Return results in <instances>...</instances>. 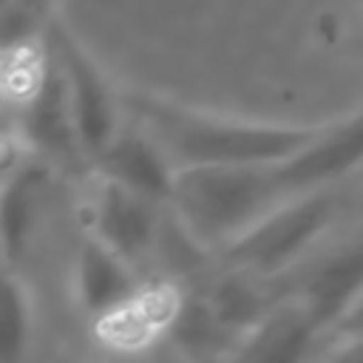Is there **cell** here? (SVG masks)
<instances>
[{
  "instance_id": "obj_1",
  "label": "cell",
  "mask_w": 363,
  "mask_h": 363,
  "mask_svg": "<svg viewBox=\"0 0 363 363\" xmlns=\"http://www.w3.org/2000/svg\"><path fill=\"white\" fill-rule=\"evenodd\" d=\"M125 119L182 167H252L275 164L301 150L323 122H272L184 105L150 91H125Z\"/></svg>"
},
{
  "instance_id": "obj_2",
  "label": "cell",
  "mask_w": 363,
  "mask_h": 363,
  "mask_svg": "<svg viewBox=\"0 0 363 363\" xmlns=\"http://www.w3.org/2000/svg\"><path fill=\"white\" fill-rule=\"evenodd\" d=\"M286 199H295L275 164L182 167L173 173L164 210L196 252L224 255L244 233Z\"/></svg>"
},
{
  "instance_id": "obj_3",
  "label": "cell",
  "mask_w": 363,
  "mask_h": 363,
  "mask_svg": "<svg viewBox=\"0 0 363 363\" xmlns=\"http://www.w3.org/2000/svg\"><path fill=\"white\" fill-rule=\"evenodd\" d=\"M346 184L286 199L244 233L221 258L255 281H269L312 261L352 216Z\"/></svg>"
},
{
  "instance_id": "obj_4",
  "label": "cell",
  "mask_w": 363,
  "mask_h": 363,
  "mask_svg": "<svg viewBox=\"0 0 363 363\" xmlns=\"http://www.w3.org/2000/svg\"><path fill=\"white\" fill-rule=\"evenodd\" d=\"M45 45L60 71L74 139L88 170V164L113 142L125 125L122 96L96 65V60L85 51V45L60 20L45 23Z\"/></svg>"
},
{
  "instance_id": "obj_5",
  "label": "cell",
  "mask_w": 363,
  "mask_h": 363,
  "mask_svg": "<svg viewBox=\"0 0 363 363\" xmlns=\"http://www.w3.org/2000/svg\"><path fill=\"white\" fill-rule=\"evenodd\" d=\"M164 207L130 193L105 176L85 170L79 184V227L82 235L99 241L139 275L162 247Z\"/></svg>"
},
{
  "instance_id": "obj_6",
  "label": "cell",
  "mask_w": 363,
  "mask_h": 363,
  "mask_svg": "<svg viewBox=\"0 0 363 363\" xmlns=\"http://www.w3.org/2000/svg\"><path fill=\"white\" fill-rule=\"evenodd\" d=\"M187 289L176 278H142L125 298L88 318L91 340L113 357H142L170 337Z\"/></svg>"
},
{
  "instance_id": "obj_7",
  "label": "cell",
  "mask_w": 363,
  "mask_h": 363,
  "mask_svg": "<svg viewBox=\"0 0 363 363\" xmlns=\"http://www.w3.org/2000/svg\"><path fill=\"white\" fill-rule=\"evenodd\" d=\"M303 267L301 286L292 292V298L306 309L323 337L349 329V320L357 318L363 292L360 241L349 238L343 244H329Z\"/></svg>"
},
{
  "instance_id": "obj_8",
  "label": "cell",
  "mask_w": 363,
  "mask_h": 363,
  "mask_svg": "<svg viewBox=\"0 0 363 363\" xmlns=\"http://www.w3.org/2000/svg\"><path fill=\"white\" fill-rule=\"evenodd\" d=\"M326 340L306 309L286 295L272 301L261 320L230 349L224 363H306Z\"/></svg>"
},
{
  "instance_id": "obj_9",
  "label": "cell",
  "mask_w": 363,
  "mask_h": 363,
  "mask_svg": "<svg viewBox=\"0 0 363 363\" xmlns=\"http://www.w3.org/2000/svg\"><path fill=\"white\" fill-rule=\"evenodd\" d=\"M88 170L105 176L108 182L139 193L156 204H167L170 184H173V167L162 156V150L142 133L136 130L128 119L122 130L113 136V142L88 164Z\"/></svg>"
},
{
  "instance_id": "obj_10",
  "label": "cell",
  "mask_w": 363,
  "mask_h": 363,
  "mask_svg": "<svg viewBox=\"0 0 363 363\" xmlns=\"http://www.w3.org/2000/svg\"><path fill=\"white\" fill-rule=\"evenodd\" d=\"M54 170L45 162H31L0 193V261L9 267L23 264L31 252L37 233L45 221Z\"/></svg>"
},
{
  "instance_id": "obj_11",
  "label": "cell",
  "mask_w": 363,
  "mask_h": 363,
  "mask_svg": "<svg viewBox=\"0 0 363 363\" xmlns=\"http://www.w3.org/2000/svg\"><path fill=\"white\" fill-rule=\"evenodd\" d=\"M139 281L142 275L130 264H125L99 241L79 235L71 264V292H74V303L88 318L125 298Z\"/></svg>"
},
{
  "instance_id": "obj_12",
  "label": "cell",
  "mask_w": 363,
  "mask_h": 363,
  "mask_svg": "<svg viewBox=\"0 0 363 363\" xmlns=\"http://www.w3.org/2000/svg\"><path fill=\"white\" fill-rule=\"evenodd\" d=\"M264 281H255L238 269H230L216 278L204 292L201 301L210 312V318L216 320V326L230 337V343L235 346L258 320L261 315L272 306V298L264 292L261 286Z\"/></svg>"
},
{
  "instance_id": "obj_13",
  "label": "cell",
  "mask_w": 363,
  "mask_h": 363,
  "mask_svg": "<svg viewBox=\"0 0 363 363\" xmlns=\"http://www.w3.org/2000/svg\"><path fill=\"white\" fill-rule=\"evenodd\" d=\"M37 346V303L26 275L0 261V363H31Z\"/></svg>"
},
{
  "instance_id": "obj_14",
  "label": "cell",
  "mask_w": 363,
  "mask_h": 363,
  "mask_svg": "<svg viewBox=\"0 0 363 363\" xmlns=\"http://www.w3.org/2000/svg\"><path fill=\"white\" fill-rule=\"evenodd\" d=\"M37 162L34 150L28 147L26 136L20 133V128L14 122L0 125V193L31 164Z\"/></svg>"
},
{
  "instance_id": "obj_15",
  "label": "cell",
  "mask_w": 363,
  "mask_h": 363,
  "mask_svg": "<svg viewBox=\"0 0 363 363\" xmlns=\"http://www.w3.org/2000/svg\"><path fill=\"white\" fill-rule=\"evenodd\" d=\"M315 363H363V340L354 326L332 335Z\"/></svg>"
}]
</instances>
